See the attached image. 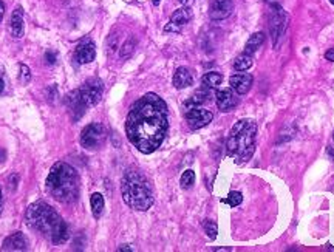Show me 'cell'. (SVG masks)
<instances>
[{"label":"cell","mask_w":334,"mask_h":252,"mask_svg":"<svg viewBox=\"0 0 334 252\" xmlns=\"http://www.w3.org/2000/svg\"><path fill=\"white\" fill-rule=\"evenodd\" d=\"M203 227H204V232H206V235H208L211 240H215V238H217L218 226H217V223H215V221H212V220H204Z\"/></svg>","instance_id":"obj_27"},{"label":"cell","mask_w":334,"mask_h":252,"mask_svg":"<svg viewBox=\"0 0 334 252\" xmlns=\"http://www.w3.org/2000/svg\"><path fill=\"white\" fill-rule=\"evenodd\" d=\"M180 184L183 189H191L194 184H195V172L194 170H186L183 175H181V179H180Z\"/></svg>","instance_id":"obj_25"},{"label":"cell","mask_w":334,"mask_h":252,"mask_svg":"<svg viewBox=\"0 0 334 252\" xmlns=\"http://www.w3.org/2000/svg\"><path fill=\"white\" fill-rule=\"evenodd\" d=\"M288 28V14L286 11L275 2L269 4V31L272 38V45L278 47L282 42L283 34Z\"/></svg>","instance_id":"obj_6"},{"label":"cell","mask_w":334,"mask_h":252,"mask_svg":"<svg viewBox=\"0 0 334 252\" xmlns=\"http://www.w3.org/2000/svg\"><path fill=\"white\" fill-rule=\"evenodd\" d=\"M25 221L30 229L42 233L53 244H64L70 237L67 223L45 201L33 203L27 209Z\"/></svg>","instance_id":"obj_2"},{"label":"cell","mask_w":334,"mask_h":252,"mask_svg":"<svg viewBox=\"0 0 334 252\" xmlns=\"http://www.w3.org/2000/svg\"><path fill=\"white\" fill-rule=\"evenodd\" d=\"M325 59L329 61V62H334V48H329V50L325 53Z\"/></svg>","instance_id":"obj_30"},{"label":"cell","mask_w":334,"mask_h":252,"mask_svg":"<svg viewBox=\"0 0 334 252\" xmlns=\"http://www.w3.org/2000/svg\"><path fill=\"white\" fill-rule=\"evenodd\" d=\"M180 2H181V4H186V2H188V0H180Z\"/></svg>","instance_id":"obj_38"},{"label":"cell","mask_w":334,"mask_h":252,"mask_svg":"<svg viewBox=\"0 0 334 252\" xmlns=\"http://www.w3.org/2000/svg\"><path fill=\"white\" fill-rule=\"evenodd\" d=\"M124 203L135 210L144 212L153 204V190L148 179L139 170H127L121 181Z\"/></svg>","instance_id":"obj_5"},{"label":"cell","mask_w":334,"mask_h":252,"mask_svg":"<svg viewBox=\"0 0 334 252\" xmlns=\"http://www.w3.org/2000/svg\"><path fill=\"white\" fill-rule=\"evenodd\" d=\"M254 78L251 73H235L231 76L229 84L237 95H246L252 87Z\"/></svg>","instance_id":"obj_14"},{"label":"cell","mask_w":334,"mask_h":252,"mask_svg":"<svg viewBox=\"0 0 334 252\" xmlns=\"http://www.w3.org/2000/svg\"><path fill=\"white\" fill-rule=\"evenodd\" d=\"M191 19H192L191 8H180L172 14L169 25L165 27V31H180L184 25H188L191 22Z\"/></svg>","instance_id":"obj_15"},{"label":"cell","mask_w":334,"mask_h":252,"mask_svg":"<svg viewBox=\"0 0 334 252\" xmlns=\"http://www.w3.org/2000/svg\"><path fill=\"white\" fill-rule=\"evenodd\" d=\"M4 159H5V150L0 149V163H4Z\"/></svg>","instance_id":"obj_34"},{"label":"cell","mask_w":334,"mask_h":252,"mask_svg":"<svg viewBox=\"0 0 334 252\" xmlns=\"http://www.w3.org/2000/svg\"><path fill=\"white\" fill-rule=\"evenodd\" d=\"M4 87H5V84H4V81H2V79H0V93L4 92Z\"/></svg>","instance_id":"obj_35"},{"label":"cell","mask_w":334,"mask_h":252,"mask_svg":"<svg viewBox=\"0 0 334 252\" xmlns=\"http://www.w3.org/2000/svg\"><path fill=\"white\" fill-rule=\"evenodd\" d=\"M257 124L252 119H240L229 133L226 141V152L237 164L249 161L255 152Z\"/></svg>","instance_id":"obj_4"},{"label":"cell","mask_w":334,"mask_h":252,"mask_svg":"<svg viewBox=\"0 0 334 252\" xmlns=\"http://www.w3.org/2000/svg\"><path fill=\"white\" fill-rule=\"evenodd\" d=\"M152 4H153L155 7H158V5L161 4V0H152Z\"/></svg>","instance_id":"obj_37"},{"label":"cell","mask_w":334,"mask_h":252,"mask_svg":"<svg viewBox=\"0 0 334 252\" xmlns=\"http://www.w3.org/2000/svg\"><path fill=\"white\" fill-rule=\"evenodd\" d=\"M56 61H58V56H56L54 51H47V53H45V62H47L48 65H54Z\"/></svg>","instance_id":"obj_29"},{"label":"cell","mask_w":334,"mask_h":252,"mask_svg":"<svg viewBox=\"0 0 334 252\" xmlns=\"http://www.w3.org/2000/svg\"><path fill=\"white\" fill-rule=\"evenodd\" d=\"M107 139V129L101 122H91L85 125L81 132V146L84 149L93 150L101 147Z\"/></svg>","instance_id":"obj_7"},{"label":"cell","mask_w":334,"mask_h":252,"mask_svg":"<svg viewBox=\"0 0 334 252\" xmlns=\"http://www.w3.org/2000/svg\"><path fill=\"white\" fill-rule=\"evenodd\" d=\"M24 8L16 7V10L11 14V34L13 38L21 39L24 36Z\"/></svg>","instance_id":"obj_18"},{"label":"cell","mask_w":334,"mask_h":252,"mask_svg":"<svg viewBox=\"0 0 334 252\" xmlns=\"http://www.w3.org/2000/svg\"><path fill=\"white\" fill-rule=\"evenodd\" d=\"M241 201H243V195H241V192H237V190L229 192V195L221 200V203H225V204H228V206H231V207L240 206Z\"/></svg>","instance_id":"obj_24"},{"label":"cell","mask_w":334,"mask_h":252,"mask_svg":"<svg viewBox=\"0 0 334 252\" xmlns=\"http://www.w3.org/2000/svg\"><path fill=\"white\" fill-rule=\"evenodd\" d=\"M265 44V33L258 31V33H254L249 41L246 42V47H245V53H248V55H255V53L258 51V48L262 47Z\"/></svg>","instance_id":"obj_20"},{"label":"cell","mask_w":334,"mask_h":252,"mask_svg":"<svg viewBox=\"0 0 334 252\" xmlns=\"http://www.w3.org/2000/svg\"><path fill=\"white\" fill-rule=\"evenodd\" d=\"M215 98H217V107L221 112H231L232 109H235L237 104H238L237 95H235V92L232 88L218 90Z\"/></svg>","instance_id":"obj_12"},{"label":"cell","mask_w":334,"mask_h":252,"mask_svg":"<svg viewBox=\"0 0 334 252\" xmlns=\"http://www.w3.org/2000/svg\"><path fill=\"white\" fill-rule=\"evenodd\" d=\"M4 209V193H2V187H0V212Z\"/></svg>","instance_id":"obj_32"},{"label":"cell","mask_w":334,"mask_h":252,"mask_svg":"<svg viewBox=\"0 0 334 252\" xmlns=\"http://www.w3.org/2000/svg\"><path fill=\"white\" fill-rule=\"evenodd\" d=\"M194 84V75L188 67H180L177 68L175 75H174V85L178 90L188 88Z\"/></svg>","instance_id":"obj_17"},{"label":"cell","mask_w":334,"mask_h":252,"mask_svg":"<svg viewBox=\"0 0 334 252\" xmlns=\"http://www.w3.org/2000/svg\"><path fill=\"white\" fill-rule=\"evenodd\" d=\"M332 139H334V133H332Z\"/></svg>","instance_id":"obj_40"},{"label":"cell","mask_w":334,"mask_h":252,"mask_svg":"<svg viewBox=\"0 0 334 252\" xmlns=\"http://www.w3.org/2000/svg\"><path fill=\"white\" fill-rule=\"evenodd\" d=\"M167 130V105L158 95L147 93L132 105L125 121V135L141 153L150 155L158 150Z\"/></svg>","instance_id":"obj_1"},{"label":"cell","mask_w":334,"mask_h":252,"mask_svg":"<svg viewBox=\"0 0 334 252\" xmlns=\"http://www.w3.org/2000/svg\"><path fill=\"white\" fill-rule=\"evenodd\" d=\"M221 81H223V76H221L220 73H217V71H209V73H206V75L201 78L203 87L211 88V90L217 88V87L221 84Z\"/></svg>","instance_id":"obj_23"},{"label":"cell","mask_w":334,"mask_h":252,"mask_svg":"<svg viewBox=\"0 0 334 252\" xmlns=\"http://www.w3.org/2000/svg\"><path fill=\"white\" fill-rule=\"evenodd\" d=\"M329 2H331V4H332V5H334V0H329Z\"/></svg>","instance_id":"obj_39"},{"label":"cell","mask_w":334,"mask_h":252,"mask_svg":"<svg viewBox=\"0 0 334 252\" xmlns=\"http://www.w3.org/2000/svg\"><path fill=\"white\" fill-rule=\"evenodd\" d=\"M64 101H65L67 109H68L70 113H71L73 121H79V119L84 116L85 110H87V105L84 104V101H82V98H81L79 88H78V90H73L71 93H68Z\"/></svg>","instance_id":"obj_10"},{"label":"cell","mask_w":334,"mask_h":252,"mask_svg":"<svg viewBox=\"0 0 334 252\" xmlns=\"http://www.w3.org/2000/svg\"><path fill=\"white\" fill-rule=\"evenodd\" d=\"M19 70H21V75H19V79L22 81V84H28L31 81V73L30 68L27 65H19Z\"/></svg>","instance_id":"obj_28"},{"label":"cell","mask_w":334,"mask_h":252,"mask_svg":"<svg viewBox=\"0 0 334 252\" xmlns=\"http://www.w3.org/2000/svg\"><path fill=\"white\" fill-rule=\"evenodd\" d=\"M45 187L56 201L65 204L76 203L79 198V175L70 164L58 161L48 172Z\"/></svg>","instance_id":"obj_3"},{"label":"cell","mask_w":334,"mask_h":252,"mask_svg":"<svg viewBox=\"0 0 334 252\" xmlns=\"http://www.w3.org/2000/svg\"><path fill=\"white\" fill-rule=\"evenodd\" d=\"M74 58L79 64H90L96 58V47L90 39H84L74 51Z\"/></svg>","instance_id":"obj_13"},{"label":"cell","mask_w":334,"mask_h":252,"mask_svg":"<svg viewBox=\"0 0 334 252\" xmlns=\"http://www.w3.org/2000/svg\"><path fill=\"white\" fill-rule=\"evenodd\" d=\"M212 112L203 109V107H194V109H188V112H186V121H188L191 130H200L206 127L209 122H212Z\"/></svg>","instance_id":"obj_9"},{"label":"cell","mask_w":334,"mask_h":252,"mask_svg":"<svg viewBox=\"0 0 334 252\" xmlns=\"http://www.w3.org/2000/svg\"><path fill=\"white\" fill-rule=\"evenodd\" d=\"M4 16H5V4L0 0V22L4 21Z\"/></svg>","instance_id":"obj_31"},{"label":"cell","mask_w":334,"mask_h":252,"mask_svg":"<svg viewBox=\"0 0 334 252\" xmlns=\"http://www.w3.org/2000/svg\"><path fill=\"white\" fill-rule=\"evenodd\" d=\"M254 64V56L252 55H248V53H241V55L234 61V70L237 71H246L252 67Z\"/></svg>","instance_id":"obj_22"},{"label":"cell","mask_w":334,"mask_h":252,"mask_svg":"<svg viewBox=\"0 0 334 252\" xmlns=\"http://www.w3.org/2000/svg\"><path fill=\"white\" fill-rule=\"evenodd\" d=\"M135 45H136L135 39H133V38H128V39L124 42L122 48H121V58H122V59H127V58L132 56L133 51H135Z\"/></svg>","instance_id":"obj_26"},{"label":"cell","mask_w":334,"mask_h":252,"mask_svg":"<svg viewBox=\"0 0 334 252\" xmlns=\"http://www.w3.org/2000/svg\"><path fill=\"white\" fill-rule=\"evenodd\" d=\"M28 240L22 232H14L4 240L2 250H27Z\"/></svg>","instance_id":"obj_16"},{"label":"cell","mask_w":334,"mask_h":252,"mask_svg":"<svg viewBox=\"0 0 334 252\" xmlns=\"http://www.w3.org/2000/svg\"><path fill=\"white\" fill-rule=\"evenodd\" d=\"M118 250H127V252H130V250H133V249H132V247H130L128 244H124V246H121V247H119Z\"/></svg>","instance_id":"obj_33"},{"label":"cell","mask_w":334,"mask_h":252,"mask_svg":"<svg viewBox=\"0 0 334 252\" xmlns=\"http://www.w3.org/2000/svg\"><path fill=\"white\" fill-rule=\"evenodd\" d=\"M328 153H329V156L334 159V150H332V149H328Z\"/></svg>","instance_id":"obj_36"},{"label":"cell","mask_w":334,"mask_h":252,"mask_svg":"<svg viewBox=\"0 0 334 252\" xmlns=\"http://www.w3.org/2000/svg\"><path fill=\"white\" fill-rule=\"evenodd\" d=\"M79 92H81V98H82L84 104L87 105V109L88 107H95L96 104H99V101L104 95V84L98 78H90L79 88Z\"/></svg>","instance_id":"obj_8"},{"label":"cell","mask_w":334,"mask_h":252,"mask_svg":"<svg viewBox=\"0 0 334 252\" xmlns=\"http://www.w3.org/2000/svg\"><path fill=\"white\" fill-rule=\"evenodd\" d=\"M234 4L232 0H212L211 8H209V16L212 21H223L228 19L232 14Z\"/></svg>","instance_id":"obj_11"},{"label":"cell","mask_w":334,"mask_h":252,"mask_svg":"<svg viewBox=\"0 0 334 252\" xmlns=\"http://www.w3.org/2000/svg\"><path fill=\"white\" fill-rule=\"evenodd\" d=\"M90 206H91V212H93V217L95 218H99L102 212H104V196L101 193H93L90 196Z\"/></svg>","instance_id":"obj_21"},{"label":"cell","mask_w":334,"mask_h":252,"mask_svg":"<svg viewBox=\"0 0 334 252\" xmlns=\"http://www.w3.org/2000/svg\"><path fill=\"white\" fill-rule=\"evenodd\" d=\"M211 99V88H206V87H201L197 92L184 102V107L186 109H194V107H201L203 104H206L208 101Z\"/></svg>","instance_id":"obj_19"}]
</instances>
